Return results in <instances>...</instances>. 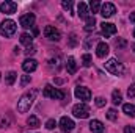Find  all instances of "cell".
Returning a JSON list of instances; mask_svg holds the SVG:
<instances>
[{"label":"cell","instance_id":"6da1fadb","mask_svg":"<svg viewBox=\"0 0 135 133\" xmlns=\"http://www.w3.org/2000/svg\"><path fill=\"white\" fill-rule=\"evenodd\" d=\"M35 97H36V91H30V93L24 94L17 102V111L19 113H27L30 110V106L33 105Z\"/></svg>","mask_w":135,"mask_h":133},{"label":"cell","instance_id":"7a4b0ae2","mask_svg":"<svg viewBox=\"0 0 135 133\" xmlns=\"http://www.w3.org/2000/svg\"><path fill=\"white\" fill-rule=\"evenodd\" d=\"M17 27H16V22L11 21V19H5L2 24H0V33L3 34L5 38H11L13 34L16 33Z\"/></svg>","mask_w":135,"mask_h":133},{"label":"cell","instance_id":"3957f363","mask_svg":"<svg viewBox=\"0 0 135 133\" xmlns=\"http://www.w3.org/2000/svg\"><path fill=\"white\" fill-rule=\"evenodd\" d=\"M90 113H91V110L86 103H77L72 106V114L79 119H86L90 116Z\"/></svg>","mask_w":135,"mask_h":133},{"label":"cell","instance_id":"277c9868","mask_svg":"<svg viewBox=\"0 0 135 133\" xmlns=\"http://www.w3.org/2000/svg\"><path fill=\"white\" fill-rule=\"evenodd\" d=\"M105 70L110 72V74H113V75H123L124 66H123L121 63H118L115 58H110V60L105 63Z\"/></svg>","mask_w":135,"mask_h":133},{"label":"cell","instance_id":"5b68a950","mask_svg":"<svg viewBox=\"0 0 135 133\" xmlns=\"http://www.w3.org/2000/svg\"><path fill=\"white\" fill-rule=\"evenodd\" d=\"M42 94H44V97H50V99H55V100H61L65 97V93L60 91L58 88H54L52 85H46Z\"/></svg>","mask_w":135,"mask_h":133},{"label":"cell","instance_id":"8992f818","mask_svg":"<svg viewBox=\"0 0 135 133\" xmlns=\"http://www.w3.org/2000/svg\"><path fill=\"white\" fill-rule=\"evenodd\" d=\"M44 34H46V38H47L49 41H60V39H61L60 30L55 28L54 25H47V27L44 28Z\"/></svg>","mask_w":135,"mask_h":133},{"label":"cell","instance_id":"52a82bcc","mask_svg":"<svg viewBox=\"0 0 135 133\" xmlns=\"http://www.w3.org/2000/svg\"><path fill=\"white\" fill-rule=\"evenodd\" d=\"M74 96H75L77 99L86 102V100L91 99V91H90L88 88H85V86H77V88L74 89Z\"/></svg>","mask_w":135,"mask_h":133},{"label":"cell","instance_id":"ba28073f","mask_svg":"<svg viewBox=\"0 0 135 133\" xmlns=\"http://www.w3.org/2000/svg\"><path fill=\"white\" fill-rule=\"evenodd\" d=\"M74 127H75V124H74V121H72L71 117L63 116V117L60 119V129H61V132H63V133L72 132V130H74Z\"/></svg>","mask_w":135,"mask_h":133},{"label":"cell","instance_id":"9c48e42d","mask_svg":"<svg viewBox=\"0 0 135 133\" xmlns=\"http://www.w3.org/2000/svg\"><path fill=\"white\" fill-rule=\"evenodd\" d=\"M0 11L5 13V14H14V13L17 11V3H16V2L5 0V2L0 5Z\"/></svg>","mask_w":135,"mask_h":133},{"label":"cell","instance_id":"30bf717a","mask_svg":"<svg viewBox=\"0 0 135 133\" xmlns=\"http://www.w3.org/2000/svg\"><path fill=\"white\" fill-rule=\"evenodd\" d=\"M116 13V6L113 5V3H110V2H107V3H104L101 6V16L102 17H112L113 14Z\"/></svg>","mask_w":135,"mask_h":133},{"label":"cell","instance_id":"8fae6325","mask_svg":"<svg viewBox=\"0 0 135 133\" xmlns=\"http://www.w3.org/2000/svg\"><path fill=\"white\" fill-rule=\"evenodd\" d=\"M35 21H36L35 14H32V13H27V14L21 16V19H19V24H21V27H24V28H30V27H33Z\"/></svg>","mask_w":135,"mask_h":133},{"label":"cell","instance_id":"7c38bea8","mask_svg":"<svg viewBox=\"0 0 135 133\" xmlns=\"http://www.w3.org/2000/svg\"><path fill=\"white\" fill-rule=\"evenodd\" d=\"M101 32L105 38L113 36V34L116 33V25H115V24H110V22H102L101 24Z\"/></svg>","mask_w":135,"mask_h":133},{"label":"cell","instance_id":"4fadbf2b","mask_svg":"<svg viewBox=\"0 0 135 133\" xmlns=\"http://www.w3.org/2000/svg\"><path fill=\"white\" fill-rule=\"evenodd\" d=\"M77 14H79V17H80V19H85V21H86V19L91 16L88 5H86V3H83V2H80V3H79V6H77Z\"/></svg>","mask_w":135,"mask_h":133},{"label":"cell","instance_id":"5bb4252c","mask_svg":"<svg viewBox=\"0 0 135 133\" xmlns=\"http://www.w3.org/2000/svg\"><path fill=\"white\" fill-rule=\"evenodd\" d=\"M36 67H38V61L33 60V58H27V60L22 63V69H24L27 74H30V72L36 70Z\"/></svg>","mask_w":135,"mask_h":133},{"label":"cell","instance_id":"9a60e30c","mask_svg":"<svg viewBox=\"0 0 135 133\" xmlns=\"http://www.w3.org/2000/svg\"><path fill=\"white\" fill-rule=\"evenodd\" d=\"M108 52H110L108 44H105V42H99V44H98V47H96V55H98L99 58H105V57L108 55Z\"/></svg>","mask_w":135,"mask_h":133},{"label":"cell","instance_id":"2e32d148","mask_svg":"<svg viewBox=\"0 0 135 133\" xmlns=\"http://www.w3.org/2000/svg\"><path fill=\"white\" fill-rule=\"evenodd\" d=\"M90 130H91L93 133H104L105 127H104V124H102L101 121H98V119H93V121L90 122Z\"/></svg>","mask_w":135,"mask_h":133},{"label":"cell","instance_id":"e0dca14e","mask_svg":"<svg viewBox=\"0 0 135 133\" xmlns=\"http://www.w3.org/2000/svg\"><path fill=\"white\" fill-rule=\"evenodd\" d=\"M66 69H68V74L74 75L77 72V63H75V58L74 57H69L66 61Z\"/></svg>","mask_w":135,"mask_h":133},{"label":"cell","instance_id":"ac0fdd59","mask_svg":"<svg viewBox=\"0 0 135 133\" xmlns=\"http://www.w3.org/2000/svg\"><path fill=\"white\" fill-rule=\"evenodd\" d=\"M19 41H21V44H24V45H32V42H33V36L30 33H22L21 34V38H19Z\"/></svg>","mask_w":135,"mask_h":133},{"label":"cell","instance_id":"d6986e66","mask_svg":"<svg viewBox=\"0 0 135 133\" xmlns=\"http://www.w3.org/2000/svg\"><path fill=\"white\" fill-rule=\"evenodd\" d=\"M94 27H96V19H94V16H90V17L86 19L85 32H94Z\"/></svg>","mask_w":135,"mask_h":133},{"label":"cell","instance_id":"ffe728a7","mask_svg":"<svg viewBox=\"0 0 135 133\" xmlns=\"http://www.w3.org/2000/svg\"><path fill=\"white\" fill-rule=\"evenodd\" d=\"M123 111H124L127 116L134 117L135 116V105H132V103H124V105H123Z\"/></svg>","mask_w":135,"mask_h":133},{"label":"cell","instance_id":"44dd1931","mask_svg":"<svg viewBox=\"0 0 135 133\" xmlns=\"http://www.w3.org/2000/svg\"><path fill=\"white\" fill-rule=\"evenodd\" d=\"M121 100H123V94H121V91H119V89H115V91L112 93V102H113L115 105H119Z\"/></svg>","mask_w":135,"mask_h":133},{"label":"cell","instance_id":"7402d4cb","mask_svg":"<svg viewBox=\"0 0 135 133\" xmlns=\"http://www.w3.org/2000/svg\"><path fill=\"white\" fill-rule=\"evenodd\" d=\"M16 78H17V74H16L14 70H9V72L6 74V77H5V81H6L8 85H13V83L16 81Z\"/></svg>","mask_w":135,"mask_h":133},{"label":"cell","instance_id":"603a6c76","mask_svg":"<svg viewBox=\"0 0 135 133\" xmlns=\"http://www.w3.org/2000/svg\"><path fill=\"white\" fill-rule=\"evenodd\" d=\"M27 124H28V127H32V129H38V127H39V119H38L36 116H30V117L27 119Z\"/></svg>","mask_w":135,"mask_h":133},{"label":"cell","instance_id":"cb8c5ba5","mask_svg":"<svg viewBox=\"0 0 135 133\" xmlns=\"http://www.w3.org/2000/svg\"><path fill=\"white\" fill-rule=\"evenodd\" d=\"M91 63H93L91 55H90V53H85V55L82 57V64H83L85 67H90V66H91Z\"/></svg>","mask_w":135,"mask_h":133},{"label":"cell","instance_id":"d4e9b609","mask_svg":"<svg viewBox=\"0 0 135 133\" xmlns=\"http://www.w3.org/2000/svg\"><path fill=\"white\" fill-rule=\"evenodd\" d=\"M90 9L93 11V14L98 13V11L101 9V3H99L98 0H91V2H90Z\"/></svg>","mask_w":135,"mask_h":133},{"label":"cell","instance_id":"484cf974","mask_svg":"<svg viewBox=\"0 0 135 133\" xmlns=\"http://www.w3.org/2000/svg\"><path fill=\"white\" fill-rule=\"evenodd\" d=\"M107 119H110V121H116V119H118V111H116L115 108H110V110L107 111Z\"/></svg>","mask_w":135,"mask_h":133},{"label":"cell","instance_id":"4316f807","mask_svg":"<svg viewBox=\"0 0 135 133\" xmlns=\"http://www.w3.org/2000/svg\"><path fill=\"white\" fill-rule=\"evenodd\" d=\"M35 52H36V47H35L33 44H32V45H27V49L24 50V53H25L27 57H30V55H33Z\"/></svg>","mask_w":135,"mask_h":133},{"label":"cell","instance_id":"83f0119b","mask_svg":"<svg viewBox=\"0 0 135 133\" xmlns=\"http://www.w3.org/2000/svg\"><path fill=\"white\" fill-rule=\"evenodd\" d=\"M57 127V122H55V119H49L47 122H46V129L47 130H54Z\"/></svg>","mask_w":135,"mask_h":133},{"label":"cell","instance_id":"f1b7e54d","mask_svg":"<svg viewBox=\"0 0 135 133\" xmlns=\"http://www.w3.org/2000/svg\"><path fill=\"white\" fill-rule=\"evenodd\" d=\"M61 6H63L66 11H71V9H72V2H71V0H63V2H61Z\"/></svg>","mask_w":135,"mask_h":133},{"label":"cell","instance_id":"f546056e","mask_svg":"<svg viewBox=\"0 0 135 133\" xmlns=\"http://www.w3.org/2000/svg\"><path fill=\"white\" fill-rule=\"evenodd\" d=\"M30 83V75H22V78H21V86L24 88V86H27Z\"/></svg>","mask_w":135,"mask_h":133},{"label":"cell","instance_id":"4dcf8cb0","mask_svg":"<svg viewBox=\"0 0 135 133\" xmlns=\"http://www.w3.org/2000/svg\"><path fill=\"white\" fill-rule=\"evenodd\" d=\"M105 102H107V100L104 99V97H96V100H94V103H96V106H99V108L105 105Z\"/></svg>","mask_w":135,"mask_h":133},{"label":"cell","instance_id":"1f68e13d","mask_svg":"<svg viewBox=\"0 0 135 133\" xmlns=\"http://www.w3.org/2000/svg\"><path fill=\"white\" fill-rule=\"evenodd\" d=\"M127 96H129V97H134L135 96V83H132V85L129 86V89H127Z\"/></svg>","mask_w":135,"mask_h":133},{"label":"cell","instance_id":"d6a6232c","mask_svg":"<svg viewBox=\"0 0 135 133\" xmlns=\"http://www.w3.org/2000/svg\"><path fill=\"white\" fill-rule=\"evenodd\" d=\"M75 44H77V36L72 33V34H71V38H69V45H71V47H74Z\"/></svg>","mask_w":135,"mask_h":133},{"label":"cell","instance_id":"836d02e7","mask_svg":"<svg viewBox=\"0 0 135 133\" xmlns=\"http://www.w3.org/2000/svg\"><path fill=\"white\" fill-rule=\"evenodd\" d=\"M8 124H9V121L2 116V117H0V127H2V129H3V127H8Z\"/></svg>","mask_w":135,"mask_h":133},{"label":"cell","instance_id":"e575fe53","mask_svg":"<svg viewBox=\"0 0 135 133\" xmlns=\"http://www.w3.org/2000/svg\"><path fill=\"white\" fill-rule=\"evenodd\" d=\"M124 133H135V127H132V125H126V127H124Z\"/></svg>","mask_w":135,"mask_h":133},{"label":"cell","instance_id":"d590c367","mask_svg":"<svg viewBox=\"0 0 135 133\" xmlns=\"http://www.w3.org/2000/svg\"><path fill=\"white\" fill-rule=\"evenodd\" d=\"M116 47H119V49L126 47V41H124V39H118V41H116Z\"/></svg>","mask_w":135,"mask_h":133},{"label":"cell","instance_id":"8d00e7d4","mask_svg":"<svg viewBox=\"0 0 135 133\" xmlns=\"http://www.w3.org/2000/svg\"><path fill=\"white\" fill-rule=\"evenodd\" d=\"M49 66L50 67H58V58H55V60H50V61H49Z\"/></svg>","mask_w":135,"mask_h":133},{"label":"cell","instance_id":"74e56055","mask_svg":"<svg viewBox=\"0 0 135 133\" xmlns=\"http://www.w3.org/2000/svg\"><path fill=\"white\" fill-rule=\"evenodd\" d=\"M131 22H135V13L131 14Z\"/></svg>","mask_w":135,"mask_h":133},{"label":"cell","instance_id":"f35d334b","mask_svg":"<svg viewBox=\"0 0 135 133\" xmlns=\"http://www.w3.org/2000/svg\"><path fill=\"white\" fill-rule=\"evenodd\" d=\"M19 52H21V49H19V47H14V53H16V55H17V53H19Z\"/></svg>","mask_w":135,"mask_h":133},{"label":"cell","instance_id":"ab89813d","mask_svg":"<svg viewBox=\"0 0 135 133\" xmlns=\"http://www.w3.org/2000/svg\"><path fill=\"white\" fill-rule=\"evenodd\" d=\"M132 49H134V52H135V44H132Z\"/></svg>","mask_w":135,"mask_h":133},{"label":"cell","instance_id":"60d3db41","mask_svg":"<svg viewBox=\"0 0 135 133\" xmlns=\"http://www.w3.org/2000/svg\"><path fill=\"white\" fill-rule=\"evenodd\" d=\"M134 38H135V30H134Z\"/></svg>","mask_w":135,"mask_h":133},{"label":"cell","instance_id":"b9f144b4","mask_svg":"<svg viewBox=\"0 0 135 133\" xmlns=\"http://www.w3.org/2000/svg\"><path fill=\"white\" fill-rule=\"evenodd\" d=\"M0 80H2V75H0Z\"/></svg>","mask_w":135,"mask_h":133}]
</instances>
